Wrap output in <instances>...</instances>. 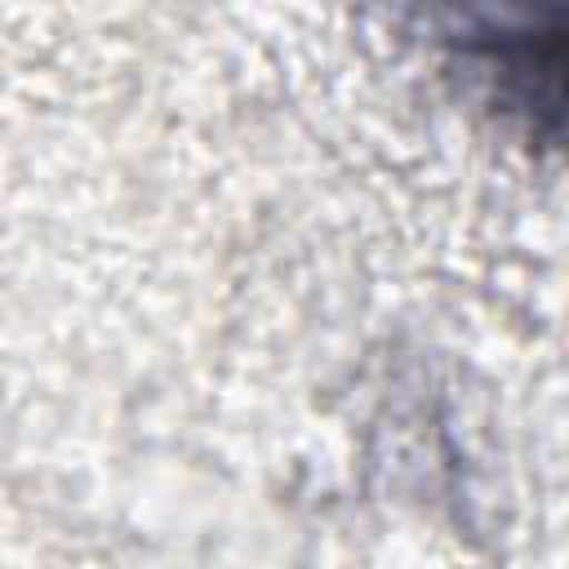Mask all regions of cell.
<instances>
[{
	"label": "cell",
	"mask_w": 569,
	"mask_h": 569,
	"mask_svg": "<svg viewBox=\"0 0 569 569\" xmlns=\"http://www.w3.org/2000/svg\"><path fill=\"white\" fill-rule=\"evenodd\" d=\"M560 53H565L560 9L533 13L516 27L498 22L489 31L462 36V58L489 76L498 107L520 111L529 129L547 138H556L560 129Z\"/></svg>",
	"instance_id": "cell-1"
}]
</instances>
